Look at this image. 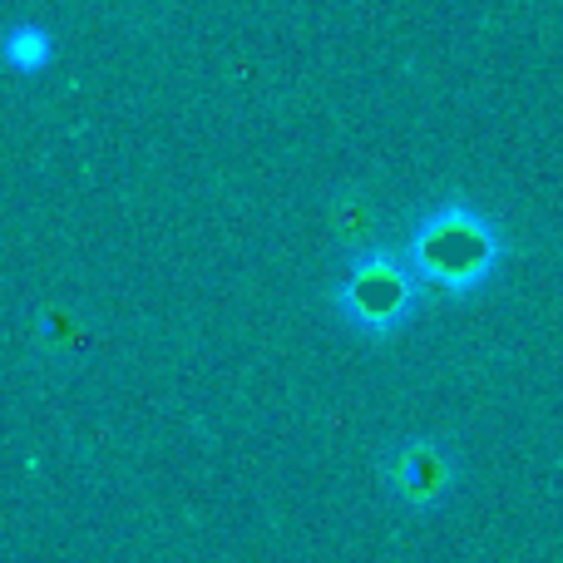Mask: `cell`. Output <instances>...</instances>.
<instances>
[{
	"label": "cell",
	"mask_w": 563,
	"mask_h": 563,
	"mask_svg": "<svg viewBox=\"0 0 563 563\" xmlns=\"http://www.w3.org/2000/svg\"><path fill=\"white\" fill-rule=\"evenodd\" d=\"M495 263H499L495 228L479 213H470V208H445V213L426 218L420 233L410 238V267L426 282H435V287L455 291V297L485 287Z\"/></svg>",
	"instance_id": "1"
},
{
	"label": "cell",
	"mask_w": 563,
	"mask_h": 563,
	"mask_svg": "<svg viewBox=\"0 0 563 563\" xmlns=\"http://www.w3.org/2000/svg\"><path fill=\"white\" fill-rule=\"evenodd\" d=\"M336 301L356 331L390 336V331L410 317V307H416V282H410V273L400 263H390V257H366V263H356L351 277L341 282Z\"/></svg>",
	"instance_id": "2"
},
{
	"label": "cell",
	"mask_w": 563,
	"mask_h": 563,
	"mask_svg": "<svg viewBox=\"0 0 563 563\" xmlns=\"http://www.w3.org/2000/svg\"><path fill=\"white\" fill-rule=\"evenodd\" d=\"M5 59L15 69H40V65H49V35L45 30H35V25H20L15 35L5 40Z\"/></svg>",
	"instance_id": "4"
},
{
	"label": "cell",
	"mask_w": 563,
	"mask_h": 563,
	"mask_svg": "<svg viewBox=\"0 0 563 563\" xmlns=\"http://www.w3.org/2000/svg\"><path fill=\"white\" fill-rule=\"evenodd\" d=\"M445 485H450V455L440 445L416 440V445L396 450V460H390V489L406 505H435L445 495Z\"/></svg>",
	"instance_id": "3"
}]
</instances>
